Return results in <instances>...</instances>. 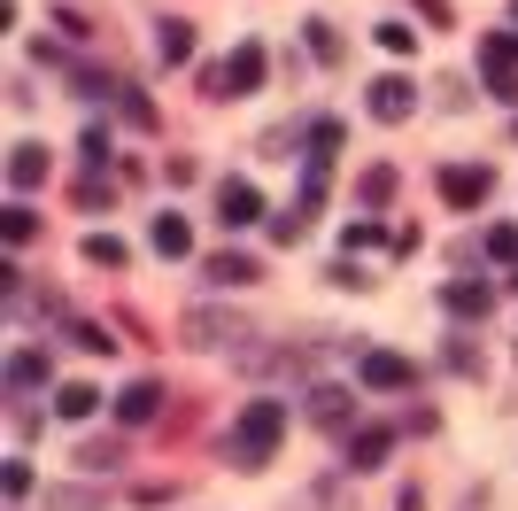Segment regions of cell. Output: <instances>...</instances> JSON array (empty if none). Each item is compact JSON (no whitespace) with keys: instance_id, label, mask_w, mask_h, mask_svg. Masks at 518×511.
Segmentation results:
<instances>
[{"instance_id":"1","label":"cell","mask_w":518,"mask_h":511,"mask_svg":"<svg viewBox=\"0 0 518 511\" xmlns=\"http://www.w3.org/2000/svg\"><path fill=\"white\" fill-rule=\"evenodd\" d=\"M279 426H287V411H279V403H256V411L240 419V434H232V457H240V465H263V457L279 450Z\"/></svg>"},{"instance_id":"2","label":"cell","mask_w":518,"mask_h":511,"mask_svg":"<svg viewBox=\"0 0 518 511\" xmlns=\"http://www.w3.org/2000/svg\"><path fill=\"white\" fill-rule=\"evenodd\" d=\"M410 109H418L410 78H379V86H372V117H379V124H403Z\"/></svg>"},{"instance_id":"3","label":"cell","mask_w":518,"mask_h":511,"mask_svg":"<svg viewBox=\"0 0 518 511\" xmlns=\"http://www.w3.org/2000/svg\"><path fill=\"white\" fill-rule=\"evenodd\" d=\"M217 217H225V225H256V217H263V194H256V186H240V179H232L225 194H217Z\"/></svg>"},{"instance_id":"4","label":"cell","mask_w":518,"mask_h":511,"mask_svg":"<svg viewBox=\"0 0 518 511\" xmlns=\"http://www.w3.org/2000/svg\"><path fill=\"white\" fill-rule=\"evenodd\" d=\"M155 403H163V388H155V380H132V388L116 395V419L140 426V419H155Z\"/></svg>"},{"instance_id":"5","label":"cell","mask_w":518,"mask_h":511,"mask_svg":"<svg viewBox=\"0 0 518 511\" xmlns=\"http://www.w3.org/2000/svg\"><path fill=\"white\" fill-rule=\"evenodd\" d=\"M256 78H263V47H240V55L225 62V86H217V93H248Z\"/></svg>"},{"instance_id":"6","label":"cell","mask_w":518,"mask_h":511,"mask_svg":"<svg viewBox=\"0 0 518 511\" xmlns=\"http://www.w3.org/2000/svg\"><path fill=\"white\" fill-rule=\"evenodd\" d=\"M488 186H495V171H441V194L449 202H480Z\"/></svg>"},{"instance_id":"7","label":"cell","mask_w":518,"mask_h":511,"mask_svg":"<svg viewBox=\"0 0 518 511\" xmlns=\"http://www.w3.org/2000/svg\"><path fill=\"white\" fill-rule=\"evenodd\" d=\"M364 380H372V388H410L418 372H410L403 357H364Z\"/></svg>"},{"instance_id":"8","label":"cell","mask_w":518,"mask_h":511,"mask_svg":"<svg viewBox=\"0 0 518 511\" xmlns=\"http://www.w3.org/2000/svg\"><path fill=\"white\" fill-rule=\"evenodd\" d=\"M39 380H47V357L39 349H16L8 357V388H39Z\"/></svg>"},{"instance_id":"9","label":"cell","mask_w":518,"mask_h":511,"mask_svg":"<svg viewBox=\"0 0 518 511\" xmlns=\"http://www.w3.org/2000/svg\"><path fill=\"white\" fill-rule=\"evenodd\" d=\"M441 302H449V310H488V302H495V287H488V279H457V287H449Z\"/></svg>"},{"instance_id":"10","label":"cell","mask_w":518,"mask_h":511,"mask_svg":"<svg viewBox=\"0 0 518 511\" xmlns=\"http://www.w3.org/2000/svg\"><path fill=\"white\" fill-rule=\"evenodd\" d=\"M155 248H163V256H186V248H194L186 217H155Z\"/></svg>"},{"instance_id":"11","label":"cell","mask_w":518,"mask_h":511,"mask_svg":"<svg viewBox=\"0 0 518 511\" xmlns=\"http://www.w3.org/2000/svg\"><path fill=\"white\" fill-rule=\"evenodd\" d=\"M8 179H16V186H39V179H47V148H16Z\"/></svg>"},{"instance_id":"12","label":"cell","mask_w":518,"mask_h":511,"mask_svg":"<svg viewBox=\"0 0 518 511\" xmlns=\"http://www.w3.org/2000/svg\"><path fill=\"white\" fill-rule=\"evenodd\" d=\"M55 411H62V419H86V411H93V388H86V380L55 388Z\"/></svg>"},{"instance_id":"13","label":"cell","mask_w":518,"mask_h":511,"mask_svg":"<svg viewBox=\"0 0 518 511\" xmlns=\"http://www.w3.org/2000/svg\"><path fill=\"white\" fill-rule=\"evenodd\" d=\"M209 279H217V287H240V279H256V271L240 264V256H217V264H209Z\"/></svg>"},{"instance_id":"14","label":"cell","mask_w":518,"mask_h":511,"mask_svg":"<svg viewBox=\"0 0 518 511\" xmlns=\"http://www.w3.org/2000/svg\"><path fill=\"white\" fill-rule=\"evenodd\" d=\"M86 256H93V264H124V241H116V233H93Z\"/></svg>"},{"instance_id":"15","label":"cell","mask_w":518,"mask_h":511,"mask_svg":"<svg viewBox=\"0 0 518 511\" xmlns=\"http://www.w3.org/2000/svg\"><path fill=\"white\" fill-rule=\"evenodd\" d=\"M178 55H194V31H186V24L163 31V62H178Z\"/></svg>"}]
</instances>
